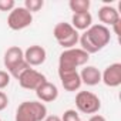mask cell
Returning <instances> with one entry per match:
<instances>
[{
	"instance_id": "1",
	"label": "cell",
	"mask_w": 121,
	"mask_h": 121,
	"mask_svg": "<svg viewBox=\"0 0 121 121\" xmlns=\"http://www.w3.org/2000/svg\"><path fill=\"white\" fill-rule=\"evenodd\" d=\"M111 34L108 27L103 24H91L90 29H87L78 39L81 44V50H84L87 54H94L104 48L110 43Z\"/></svg>"
},
{
	"instance_id": "2",
	"label": "cell",
	"mask_w": 121,
	"mask_h": 121,
	"mask_svg": "<svg viewBox=\"0 0 121 121\" xmlns=\"http://www.w3.org/2000/svg\"><path fill=\"white\" fill-rule=\"evenodd\" d=\"M90 58V54H87L81 48H69L60 54L58 58V71H74L77 67L84 66Z\"/></svg>"
},
{
	"instance_id": "3",
	"label": "cell",
	"mask_w": 121,
	"mask_h": 121,
	"mask_svg": "<svg viewBox=\"0 0 121 121\" xmlns=\"http://www.w3.org/2000/svg\"><path fill=\"white\" fill-rule=\"evenodd\" d=\"M47 108L40 101H23L16 111V121H43Z\"/></svg>"
},
{
	"instance_id": "4",
	"label": "cell",
	"mask_w": 121,
	"mask_h": 121,
	"mask_svg": "<svg viewBox=\"0 0 121 121\" xmlns=\"http://www.w3.org/2000/svg\"><path fill=\"white\" fill-rule=\"evenodd\" d=\"M53 36L57 40V43L61 46V47H64L66 50L74 48V46L78 43V39H80L78 31L70 23H64V22L57 23L54 26Z\"/></svg>"
},
{
	"instance_id": "5",
	"label": "cell",
	"mask_w": 121,
	"mask_h": 121,
	"mask_svg": "<svg viewBox=\"0 0 121 121\" xmlns=\"http://www.w3.org/2000/svg\"><path fill=\"white\" fill-rule=\"evenodd\" d=\"M76 107L83 114H95L101 108V101L91 91H78L76 95Z\"/></svg>"
},
{
	"instance_id": "6",
	"label": "cell",
	"mask_w": 121,
	"mask_h": 121,
	"mask_svg": "<svg viewBox=\"0 0 121 121\" xmlns=\"http://www.w3.org/2000/svg\"><path fill=\"white\" fill-rule=\"evenodd\" d=\"M31 23H33V14L24 7H14L7 17V26L12 30H23L29 27Z\"/></svg>"
},
{
	"instance_id": "7",
	"label": "cell",
	"mask_w": 121,
	"mask_h": 121,
	"mask_svg": "<svg viewBox=\"0 0 121 121\" xmlns=\"http://www.w3.org/2000/svg\"><path fill=\"white\" fill-rule=\"evenodd\" d=\"M17 80H19L20 87H23V88H26V90H34V91H36L43 83L47 81L44 74L39 73L37 70H34V69H31V67L27 69Z\"/></svg>"
},
{
	"instance_id": "8",
	"label": "cell",
	"mask_w": 121,
	"mask_h": 121,
	"mask_svg": "<svg viewBox=\"0 0 121 121\" xmlns=\"http://www.w3.org/2000/svg\"><path fill=\"white\" fill-rule=\"evenodd\" d=\"M101 81L107 87H118L121 84V64H110L101 74Z\"/></svg>"
},
{
	"instance_id": "9",
	"label": "cell",
	"mask_w": 121,
	"mask_h": 121,
	"mask_svg": "<svg viewBox=\"0 0 121 121\" xmlns=\"http://www.w3.org/2000/svg\"><path fill=\"white\" fill-rule=\"evenodd\" d=\"M47 53L41 46H30L26 51H24V61L31 67V66H40L46 61Z\"/></svg>"
},
{
	"instance_id": "10",
	"label": "cell",
	"mask_w": 121,
	"mask_h": 121,
	"mask_svg": "<svg viewBox=\"0 0 121 121\" xmlns=\"http://www.w3.org/2000/svg\"><path fill=\"white\" fill-rule=\"evenodd\" d=\"M58 77L61 80L64 90H67V91H76L83 84L77 70H74V71H58Z\"/></svg>"
},
{
	"instance_id": "11",
	"label": "cell",
	"mask_w": 121,
	"mask_h": 121,
	"mask_svg": "<svg viewBox=\"0 0 121 121\" xmlns=\"http://www.w3.org/2000/svg\"><path fill=\"white\" fill-rule=\"evenodd\" d=\"M36 95L39 100H41L44 103H53L58 97V90L53 83L46 81L36 90Z\"/></svg>"
},
{
	"instance_id": "12",
	"label": "cell",
	"mask_w": 121,
	"mask_h": 121,
	"mask_svg": "<svg viewBox=\"0 0 121 121\" xmlns=\"http://www.w3.org/2000/svg\"><path fill=\"white\" fill-rule=\"evenodd\" d=\"M24 60V53L20 47L17 46H13V47H9L4 53V66L6 69L10 71L14 66H17L20 61Z\"/></svg>"
},
{
	"instance_id": "13",
	"label": "cell",
	"mask_w": 121,
	"mask_h": 121,
	"mask_svg": "<svg viewBox=\"0 0 121 121\" xmlns=\"http://www.w3.org/2000/svg\"><path fill=\"white\" fill-rule=\"evenodd\" d=\"M98 19L103 23V26L107 27V26H112V24L118 23L120 22V14L111 6H103L98 10Z\"/></svg>"
},
{
	"instance_id": "14",
	"label": "cell",
	"mask_w": 121,
	"mask_h": 121,
	"mask_svg": "<svg viewBox=\"0 0 121 121\" xmlns=\"http://www.w3.org/2000/svg\"><path fill=\"white\" fill-rule=\"evenodd\" d=\"M80 78L81 83L87 84V86H97L101 81V73L97 67L94 66H87L81 70L80 73Z\"/></svg>"
},
{
	"instance_id": "15",
	"label": "cell",
	"mask_w": 121,
	"mask_h": 121,
	"mask_svg": "<svg viewBox=\"0 0 121 121\" xmlns=\"http://www.w3.org/2000/svg\"><path fill=\"white\" fill-rule=\"evenodd\" d=\"M71 23H73L71 26L76 30H87L91 27L93 17L90 13H77V14H73Z\"/></svg>"
},
{
	"instance_id": "16",
	"label": "cell",
	"mask_w": 121,
	"mask_h": 121,
	"mask_svg": "<svg viewBox=\"0 0 121 121\" xmlns=\"http://www.w3.org/2000/svg\"><path fill=\"white\" fill-rule=\"evenodd\" d=\"M69 6H70L71 12H74V14H77V13H88L90 0H70Z\"/></svg>"
},
{
	"instance_id": "17",
	"label": "cell",
	"mask_w": 121,
	"mask_h": 121,
	"mask_svg": "<svg viewBox=\"0 0 121 121\" xmlns=\"http://www.w3.org/2000/svg\"><path fill=\"white\" fill-rule=\"evenodd\" d=\"M43 6H44L43 0H26L24 2V9L29 10L30 13L31 12H39Z\"/></svg>"
},
{
	"instance_id": "18",
	"label": "cell",
	"mask_w": 121,
	"mask_h": 121,
	"mask_svg": "<svg viewBox=\"0 0 121 121\" xmlns=\"http://www.w3.org/2000/svg\"><path fill=\"white\" fill-rule=\"evenodd\" d=\"M27 69H30V66H29V64L24 61V60H23V61H20L17 66H14V67L10 70V74H12L14 78H19V77H20V76L27 70Z\"/></svg>"
},
{
	"instance_id": "19",
	"label": "cell",
	"mask_w": 121,
	"mask_h": 121,
	"mask_svg": "<svg viewBox=\"0 0 121 121\" xmlns=\"http://www.w3.org/2000/svg\"><path fill=\"white\" fill-rule=\"evenodd\" d=\"M61 121H80V117L76 110H67V111H64Z\"/></svg>"
},
{
	"instance_id": "20",
	"label": "cell",
	"mask_w": 121,
	"mask_h": 121,
	"mask_svg": "<svg viewBox=\"0 0 121 121\" xmlns=\"http://www.w3.org/2000/svg\"><path fill=\"white\" fill-rule=\"evenodd\" d=\"M14 7V0H0V12H12Z\"/></svg>"
},
{
	"instance_id": "21",
	"label": "cell",
	"mask_w": 121,
	"mask_h": 121,
	"mask_svg": "<svg viewBox=\"0 0 121 121\" xmlns=\"http://www.w3.org/2000/svg\"><path fill=\"white\" fill-rule=\"evenodd\" d=\"M9 84H10V74L7 71L0 70V90L6 88Z\"/></svg>"
},
{
	"instance_id": "22",
	"label": "cell",
	"mask_w": 121,
	"mask_h": 121,
	"mask_svg": "<svg viewBox=\"0 0 121 121\" xmlns=\"http://www.w3.org/2000/svg\"><path fill=\"white\" fill-rule=\"evenodd\" d=\"M7 104H9V98H7V95H6L3 91H0V111H3V110L7 107Z\"/></svg>"
},
{
	"instance_id": "23",
	"label": "cell",
	"mask_w": 121,
	"mask_h": 121,
	"mask_svg": "<svg viewBox=\"0 0 121 121\" xmlns=\"http://www.w3.org/2000/svg\"><path fill=\"white\" fill-rule=\"evenodd\" d=\"M43 121H61V118H60L58 115H47Z\"/></svg>"
},
{
	"instance_id": "24",
	"label": "cell",
	"mask_w": 121,
	"mask_h": 121,
	"mask_svg": "<svg viewBox=\"0 0 121 121\" xmlns=\"http://www.w3.org/2000/svg\"><path fill=\"white\" fill-rule=\"evenodd\" d=\"M88 121H105V118L103 117V115H98V114H95V115H93Z\"/></svg>"
},
{
	"instance_id": "25",
	"label": "cell",
	"mask_w": 121,
	"mask_h": 121,
	"mask_svg": "<svg viewBox=\"0 0 121 121\" xmlns=\"http://www.w3.org/2000/svg\"><path fill=\"white\" fill-rule=\"evenodd\" d=\"M112 27H114V33H115L117 36H120V22L115 23V24H112Z\"/></svg>"
}]
</instances>
